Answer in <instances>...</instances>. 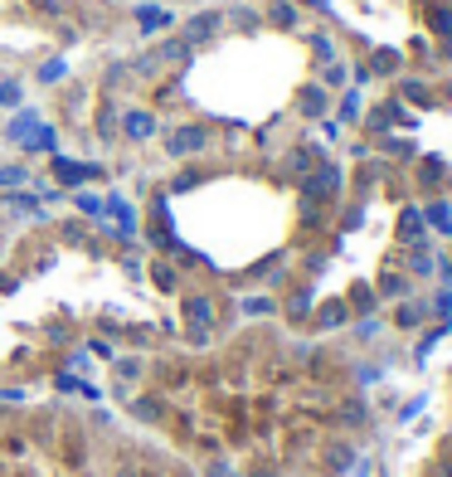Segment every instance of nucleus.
<instances>
[{"mask_svg": "<svg viewBox=\"0 0 452 477\" xmlns=\"http://www.w3.org/2000/svg\"><path fill=\"white\" fill-rule=\"evenodd\" d=\"M127 132H132V141H146L151 132H156V122H151V113H127Z\"/></svg>", "mask_w": 452, "mask_h": 477, "instance_id": "1", "label": "nucleus"}]
</instances>
